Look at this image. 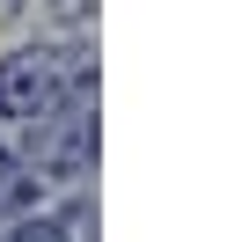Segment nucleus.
Masks as SVG:
<instances>
[{"label":"nucleus","instance_id":"f257e3e1","mask_svg":"<svg viewBox=\"0 0 249 242\" xmlns=\"http://www.w3.org/2000/svg\"><path fill=\"white\" fill-rule=\"evenodd\" d=\"M66 103H95V59L81 44H15L0 59V117L8 125H44Z\"/></svg>","mask_w":249,"mask_h":242},{"label":"nucleus","instance_id":"f03ea898","mask_svg":"<svg viewBox=\"0 0 249 242\" xmlns=\"http://www.w3.org/2000/svg\"><path fill=\"white\" fill-rule=\"evenodd\" d=\"M30 162L37 184H81L95 169V103H66L59 117H44V125H30V140L15 147Z\"/></svg>","mask_w":249,"mask_h":242},{"label":"nucleus","instance_id":"7ed1b4c3","mask_svg":"<svg viewBox=\"0 0 249 242\" xmlns=\"http://www.w3.org/2000/svg\"><path fill=\"white\" fill-rule=\"evenodd\" d=\"M37 198H44V184L30 176V162H22L15 147H0V227L37 220Z\"/></svg>","mask_w":249,"mask_h":242},{"label":"nucleus","instance_id":"20e7f679","mask_svg":"<svg viewBox=\"0 0 249 242\" xmlns=\"http://www.w3.org/2000/svg\"><path fill=\"white\" fill-rule=\"evenodd\" d=\"M44 8H52L59 30H88V22H95V0H44Z\"/></svg>","mask_w":249,"mask_h":242}]
</instances>
